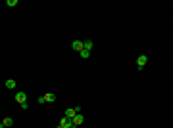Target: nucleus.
I'll return each instance as SVG.
<instances>
[{
	"label": "nucleus",
	"instance_id": "5",
	"mask_svg": "<svg viewBox=\"0 0 173 128\" xmlns=\"http://www.w3.org/2000/svg\"><path fill=\"white\" fill-rule=\"evenodd\" d=\"M44 99H46V103H54L56 101V94L48 92V94H44Z\"/></svg>",
	"mask_w": 173,
	"mask_h": 128
},
{
	"label": "nucleus",
	"instance_id": "8",
	"mask_svg": "<svg viewBox=\"0 0 173 128\" xmlns=\"http://www.w3.org/2000/svg\"><path fill=\"white\" fill-rule=\"evenodd\" d=\"M85 50H92V40H85Z\"/></svg>",
	"mask_w": 173,
	"mask_h": 128
},
{
	"label": "nucleus",
	"instance_id": "7",
	"mask_svg": "<svg viewBox=\"0 0 173 128\" xmlns=\"http://www.w3.org/2000/svg\"><path fill=\"white\" fill-rule=\"evenodd\" d=\"M6 88H10V90L15 88V80H13V78H8L6 80Z\"/></svg>",
	"mask_w": 173,
	"mask_h": 128
},
{
	"label": "nucleus",
	"instance_id": "6",
	"mask_svg": "<svg viewBox=\"0 0 173 128\" xmlns=\"http://www.w3.org/2000/svg\"><path fill=\"white\" fill-rule=\"evenodd\" d=\"M12 124H13V119H12V117H6V119L2 121V124H0V128H4V126H12Z\"/></svg>",
	"mask_w": 173,
	"mask_h": 128
},
{
	"label": "nucleus",
	"instance_id": "1",
	"mask_svg": "<svg viewBox=\"0 0 173 128\" xmlns=\"http://www.w3.org/2000/svg\"><path fill=\"white\" fill-rule=\"evenodd\" d=\"M71 48H73L75 52H79V54H81V52L85 50V42H81V40H73V44H71Z\"/></svg>",
	"mask_w": 173,
	"mask_h": 128
},
{
	"label": "nucleus",
	"instance_id": "11",
	"mask_svg": "<svg viewBox=\"0 0 173 128\" xmlns=\"http://www.w3.org/2000/svg\"><path fill=\"white\" fill-rule=\"evenodd\" d=\"M37 103H38V105H42V103H46V99H44V96H40V97H38V99H37Z\"/></svg>",
	"mask_w": 173,
	"mask_h": 128
},
{
	"label": "nucleus",
	"instance_id": "10",
	"mask_svg": "<svg viewBox=\"0 0 173 128\" xmlns=\"http://www.w3.org/2000/svg\"><path fill=\"white\" fill-rule=\"evenodd\" d=\"M8 6L13 8V6H18V0H8Z\"/></svg>",
	"mask_w": 173,
	"mask_h": 128
},
{
	"label": "nucleus",
	"instance_id": "9",
	"mask_svg": "<svg viewBox=\"0 0 173 128\" xmlns=\"http://www.w3.org/2000/svg\"><path fill=\"white\" fill-rule=\"evenodd\" d=\"M81 58H83V59H89L90 58V52L89 50H83V52H81Z\"/></svg>",
	"mask_w": 173,
	"mask_h": 128
},
{
	"label": "nucleus",
	"instance_id": "3",
	"mask_svg": "<svg viewBox=\"0 0 173 128\" xmlns=\"http://www.w3.org/2000/svg\"><path fill=\"white\" fill-rule=\"evenodd\" d=\"M71 121H73V124H75V126H81V124H83V122H85V117L81 115V113H77V115L73 117Z\"/></svg>",
	"mask_w": 173,
	"mask_h": 128
},
{
	"label": "nucleus",
	"instance_id": "2",
	"mask_svg": "<svg viewBox=\"0 0 173 128\" xmlns=\"http://www.w3.org/2000/svg\"><path fill=\"white\" fill-rule=\"evenodd\" d=\"M146 63H148V58H146V56H139V58H137V67H139L141 71H142V67H144Z\"/></svg>",
	"mask_w": 173,
	"mask_h": 128
},
{
	"label": "nucleus",
	"instance_id": "4",
	"mask_svg": "<svg viewBox=\"0 0 173 128\" xmlns=\"http://www.w3.org/2000/svg\"><path fill=\"white\" fill-rule=\"evenodd\" d=\"M15 101H18L19 105H21V103H25L27 101V94H25V92H18V94H15Z\"/></svg>",
	"mask_w": 173,
	"mask_h": 128
}]
</instances>
